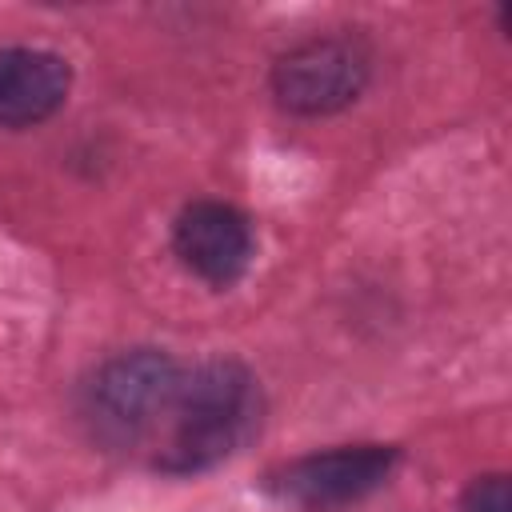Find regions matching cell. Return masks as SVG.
<instances>
[{
	"label": "cell",
	"mask_w": 512,
	"mask_h": 512,
	"mask_svg": "<svg viewBox=\"0 0 512 512\" xmlns=\"http://www.w3.org/2000/svg\"><path fill=\"white\" fill-rule=\"evenodd\" d=\"M368 56L344 36H316L288 48L272 68V96L296 116H328L360 96Z\"/></svg>",
	"instance_id": "cell-3"
},
{
	"label": "cell",
	"mask_w": 512,
	"mask_h": 512,
	"mask_svg": "<svg viewBox=\"0 0 512 512\" xmlns=\"http://www.w3.org/2000/svg\"><path fill=\"white\" fill-rule=\"evenodd\" d=\"M180 364L156 348H132L96 368L84 388V420L96 440L132 448L152 432H164L180 388Z\"/></svg>",
	"instance_id": "cell-2"
},
{
	"label": "cell",
	"mask_w": 512,
	"mask_h": 512,
	"mask_svg": "<svg viewBox=\"0 0 512 512\" xmlns=\"http://www.w3.org/2000/svg\"><path fill=\"white\" fill-rule=\"evenodd\" d=\"M460 512H512L508 476H480V480L464 492Z\"/></svg>",
	"instance_id": "cell-7"
},
{
	"label": "cell",
	"mask_w": 512,
	"mask_h": 512,
	"mask_svg": "<svg viewBox=\"0 0 512 512\" xmlns=\"http://www.w3.org/2000/svg\"><path fill=\"white\" fill-rule=\"evenodd\" d=\"M172 248L188 272H196L212 288H228L248 272L256 236L240 208L220 200H196L176 216Z\"/></svg>",
	"instance_id": "cell-4"
},
{
	"label": "cell",
	"mask_w": 512,
	"mask_h": 512,
	"mask_svg": "<svg viewBox=\"0 0 512 512\" xmlns=\"http://www.w3.org/2000/svg\"><path fill=\"white\" fill-rule=\"evenodd\" d=\"M396 448L388 444H352L332 452H312L276 472V488L300 504H348L368 496L388 480Z\"/></svg>",
	"instance_id": "cell-5"
},
{
	"label": "cell",
	"mask_w": 512,
	"mask_h": 512,
	"mask_svg": "<svg viewBox=\"0 0 512 512\" xmlns=\"http://www.w3.org/2000/svg\"><path fill=\"white\" fill-rule=\"evenodd\" d=\"M72 72L44 48H0V124L28 128L48 120L68 96Z\"/></svg>",
	"instance_id": "cell-6"
},
{
	"label": "cell",
	"mask_w": 512,
	"mask_h": 512,
	"mask_svg": "<svg viewBox=\"0 0 512 512\" xmlns=\"http://www.w3.org/2000/svg\"><path fill=\"white\" fill-rule=\"evenodd\" d=\"M260 384L236 360H208L180 376L156 464L200 472L240 452L260 428Z\"/></svg>",
	"instance_id": "cell-1"
}]
</instances>
